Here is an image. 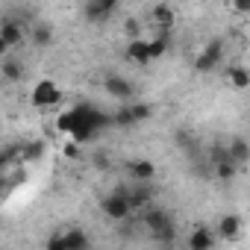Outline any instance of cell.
Instances as JSON below:
<instances>
[{"label":"cell","instance_id":"cell-1","mask_svg":"<svg viewBox=\"0 0 250 250\" xmlns=\"http://www.w3.org/2000/svg\"><path fill=\"white\" fill-rule=\"evenodd\" d=\"M103 127H112V115L100 112L91 103H74L56 118V130L68 142H77V145H88Z\"/></svg>","mask_w":250,"mask_h":250},{"label":"cell","instance_id":"cell-2","mask_svg":"<svg viewBox=\"0 0 250 250\" xmlns=\"http://www.w3.org/2000/svg\"><path fill=\"white\" fill-rule=\"evenodd\" d=\"M142 224L150 229L153 241H159L162 247L174 244V238H177V224H174L171 212H165L162 206H147V209L142 212Z\"/></svg>","mask_w":250,"mask_h":250},{"label":"cell","instance_id":"cell-3","mask_svg":"<svg viewBox=\"0 0 250 250\" xmlns=\"http://www.w3.org/2000/svg\"><path fill=\"white\" fill-rule=\"evenodd\" d=\"M100 212H103V218H109V221H115V224L127 221V218L133 215V206H130L127 194H124V186L115 188L112 194H106V197L100 200Z\"/></svg>","mask_w":250,"mask_h":250},{"label":"cell","instance_id":"cell-4","mask_svg":"<svg viewBox=\"0 0 250 250\" xmlns=\"http://www.w3.org/2000/svg\"><path fill=\"white\" fill-rule=\"evenodd\" d=\"M209 162H212V174H215L221 183H229V180H235V174H238V165L229 159V150H227V145H212V150H209Z\"/></svg>","mask_w":250,"mask_h":250},{"label":"cell","instance_id":"cell-5","mask_svg":"<svg viewBox=\"0 0 250 250\" xmlns=\"http://www.w3.org/2000/svg\"><path fill=\"white\" fill-rule=\"evenodd\" d=\"M62 97H65V94H62V88H59L53 80H39V83L33 85V91H30V103H33L36 109H50V106H56Z\"/></svg>","mask_w":250,"mask_h":250},{"label":"cell","instance_id":"cell-6","mask_svg":"<svg viewBox=\"0 0 250 250\" xmlns=\"http://www.w3.org/2000/svg\"><path fill=\"white\" fill-rule=\"evenodd\" d=\"M221 59H224V42L215 39V42H206V44H203V50L194 56V65H191V68H194L197 74H209V71H215V68L221 65Z\"/></svg>","mask_w":250,"mask_h":250},{"label":"cell","instance_id":"cell-7","mask_svg":"<svg viewBox=\"0 0 250 250\" xmlns=\"http://www.w3.org/2000/svg\"><path fill=\"white\" fill-rule=\"evenodd\" d=\"M24 39H27V27L12 18H3V24H0V47L12 50V47L24 44Z\"/></svg>","mask_w":250,"mask_h":250},{"label":"cell","instance_id":"cell-8","mask_svg":"<svg viewBox=\"0 0 250 250\" xmlns=\"http://www.w3.org/2000/svg\"><path fill=\"white\" fill-rule=\"evenodd\" d=\"M103 88H106V94H112L115 100H130V97L136 94L133 83L124 77V74H115V71L103 77Z\"/></svg>","mask_w":250,"mask_h":250},{"label":"cell","instance_id":"cell-9","mask_svg":"<svg viewBox=\"0 0 250 250\" xmlns=\"http://www.w3.org/2000/svg\"><path fill=\"white\" fill-rule=\"evenodd\" d=\"M215 235L224 238V241H238V235H241V218L235 212L221 215L218 224H215Z\"/></svg>","mask_w":250,"mask_h":250},{"label":"cell","instance_id":"cell-10","mask_svg":"<svg viewBox=\"0 0 250 250\" xmlns=\"http://www.w3.org/2000/svg\"><path fill=\"white\" fill-rule=\"evenodd\" d=\"M124 194H127L133 212H145L147 206H153V188L145 186V183H136L133 188H124Z\"/></svg>","mask_w":250,"mask_h":250},{"label":"cell","instance_id":"cell-11","mask_svg":"<svg viewBox=\"0 0 250 250\" xmlns=\"http://www.w3.org/2000/svg\"><path fill=\"white\" fill-rule=\"evenodd\" d=\"M188 250H215V244H218V235H215V229L212 227H194L191 232H188Z\"/></svg>","mask_w":250,"mask_h":250},{"label":"cell","instance_id":"cell-12","mask_svg":"<svg viewBox=\"0 0 250 250\" xmlns=\"http://www.w3.org/2000/svg\"><path fill=\"white\" fill-rule=\"evenodd\" d=\"M83 12H85L88 21L103 24L106 18H112V15L118 12V3H115V0H94V3H85V6H83Z\"/></svg>","mask_w":250,"mask_h":250},{"label":"cell","instance_id":"cell-13","mask_svg":"<svg viewBox=\"0 0 250 250\" xmlns=\"http://www.w3.org/2000/svg\"><path fill=\"white\" fill-rule=\"evenodd\" d=\"M127 59H130L133 65H139V68L150 65V62H153V59H150V42H147V39H130V44H127Z\"/></svg>","mask_w":250,"mask_h":250},{"label":"cell","instance_id":"cell-14","mask_svg":"<svg viewBox=\"0 0 250 250\" xmlns=\"http://www.w3.org/2000/svg\"><path fill=\"white\" fill-rule=\"evenodd\" d=\"M150 18H153V27H156L159 33H168V30L177 24V12H174V6H168V3H156V6L150 9Z\"/></svg>","mask_w":250,"mask_h":250},{"label":"cell","instance_id":"cell-15","mask_svg":"<svg viewBox=\"0 0 250 250\" xmlns=\"http://www.w3.org/2000/svg\"><path fill=\"white\" fill-rule=\"evenodd\" d=\"M127 171L136 183H145V186L156 177V165L150 159H133V162H127Z\"/></svg>","mask_w":250,"mask_h":250},{"label":"cell","instance_id":"cell-16","mask_svg":"<svg viewBox=\"0 0 250 250\" xmlns=\"http://www.w3.org/2000/svg\"><path fill=\"white\" fill-rule=\"evenodd\" d=\"M62 238H65V247H68V250H91V238H88V232L80 229V227L65 229Z\"/></svg>","mask_w":250,"mask_h":250},{"label":"cell","instance_id":"cell-17","mask_svg":"<svg viewBox=\"0 0 250 250\" xmlns=\"http://www.w3.org/2000/svg\"><path fill=\"white\" fill-rule=\"evenodd\" d=\"M227 150H229V159H232L238 168L250 162V142H247V139H232V142L227 145Z\"/></svg>","mask_w":250,"mask_h":250},{"label":"cell","instance_id":"cell-18","mask_svg":"<svg viewBox=\"0 0 250 250\" xmlns=\"http://www.w3.org/2000/svg\"><path fill=\"white\" fill-rule=\"evenodd\" d=\"M44 142L42 139H33V142H24V147H21V165H33V162H39L42 156H44Z\"/></svg>","mask_w":250,"mask_h":250},{"label":"cell","instance_id":"cell-19","mask_svg":"<svg viewBox=\"0 0 250 250\" xmlns=\"http://www.w3.org/2000/svg\"><path fill=\"white\" fill-rule=\"evenodd\" d=\"M227 83L235 91H244V88H250V71L244 65H232V68H227Z\"/></svg>","mask_w":250,"mask_h":250},{"label":"cell","instance_id":"cell-20","mask_svg":"<svg viewBox=\"0 0 250 250\" xmlns=\"http://www.w3.org/2000/svg\"><path fill=\"white\" fill-rule=\"evenodd\" d=\"M50 39H53L50 24L39 21V24H33V27H30V42H33L36 47H47V44H50Z\"/></svg>","mask_w":250,"mask_h":250},{"label":"cell","instance_id":"cell-21","mask_svg":"<svg viewBox=\"0 0 250 250\" xmlns=\"http://www.w3.org/2000/svg\"><path fill=\"white\" fill-rule=\"evenodd\" d=\"M0 74H3L6 83H18L24 80V65L18 59H3V65H0Z\"/></svg>","mask_w":250,"mask_h":250},{"label":"cell","instance_id":"cell-22","mask_svg":"<svg viewBox=\"0 0 250 250\" xmlns=\"http://www.w3.org/2000/svg\"><path fill=\"white\" fill-rule=\"evenodd\" d=\"M147 42H150V59H162V56L168 53V47H171L168 33H159V36H153V39H147Z\"/></svg>","mask_w":250,"mask_h":250},{"label":"cell","instance_id":"cell-23","mask_svg":"<svg viewBox=\"0 0 250 250\" xmlns=\"http://www.w3.org/2000/svg\"><path fill=\"white\" fill-rule=\"evenodd\" d=\"M112 127H136V118L130 106H118V112H112Z\"/></svg>","mask_w":250,"mask_h":250},{"label":"cell","instance_id":"cell-24","mask_svg":"<svg viewBox=\"0 0 250 250\" xmlns=\"http://www.w3.org/2000/svg\"><path fill=\"white\" fill-rule=\"evenodd\" d=\"M130 109H133L136 124H145V121H150V115H153V109H150L147 103H130Z\"/></svg>","mask_w":250,"mask_h":250},{"label":"cell","instance_id":"cell-25","mask_svg":"<svg viewBox=\"0 0 250 250\" xmlns=\"http://www.w3.org/2000/svg\"><path fill=\"white\" fill-rule=\"evenodd\" d=\"M44 250H68V247H65V238H62V232L50 235V238H47V244H44Z\"/></svg>","mask_w":250,"mask_h":250},{"label":"cell","instance_id":"cell-26","mask_svg":"<svg viewBox=\"0 0 250 250\" xmlns=\"http://www.w3.org/2000/svg\"><path fill=\"white\" fill-rule=\"evenodd\" d=\"M232 9H235L238 15H250V0H235Z\"/></svg>","mask_w":250,"mask_h":250},{"label":"cell","instance_id":"cell-27","mask_svg":"<svg viewBox=\"0 0 250 250\" xmlns=\"http://www.w3.org/2000/svg\"><path fill=\"white\" fill-rule=\"evenodd\" d=\"M65 156H68V159H77V156H80V145H77V142H68V145H65Z\"/></svg>","mask_w":250,"mask_h":250},{"label":"cell","instance_id":"cell-28","mask_svg":"<svg viewBox=\"0 0 250 250\" xmlns=\"http://www.w3.org/2000/svg\"><path fill=\"white\" fill-rule=\"evenodd\" d=\"M159 250H174V247H171V244H168V247H159Z\"/></svg>","mask_w":250,"mask_h":250}]
</instances>
